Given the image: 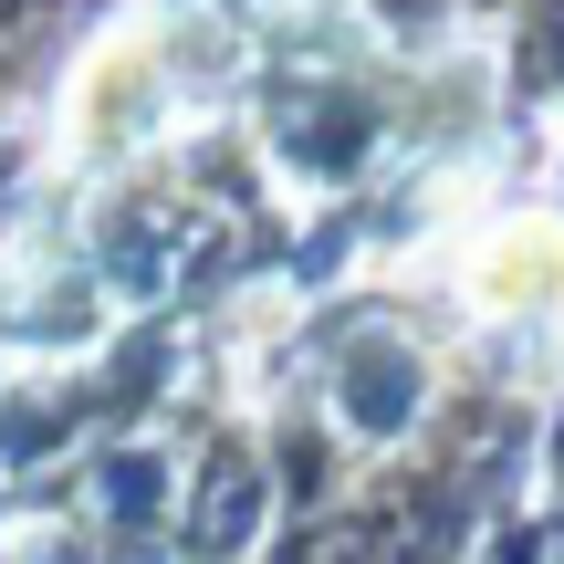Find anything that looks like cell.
<instances>
[{"label": "cell", "mask_w": 564, "mask_h": 564, "mask_svg": "<svg viewBox=\"0 0 564 564\" xmlns=\"http://www.w3.org/2000/svg\"><path fill=\"white\" fill-rule=\"evenodd\" d=\"M470 303L502 324H564V230L554 220H512L470 251Z\"/></svg>", "instance_id": "6da1fadb"}]
</instances>
